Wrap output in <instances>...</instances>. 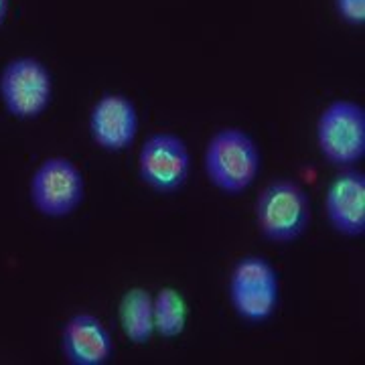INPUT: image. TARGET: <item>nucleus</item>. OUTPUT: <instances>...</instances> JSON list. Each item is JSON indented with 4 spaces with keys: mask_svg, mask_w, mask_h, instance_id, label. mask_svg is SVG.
Masks as SVG:
<instances>
[{
    "mask_svg": "<svg viewBox=\"0 0 365 365\" xmlns=\"http://www.w3.org/2000/svg\"><path fill=\"white\" fill-rule=\"evenodd\" d=\"M155 311V331L160 337H179L187 327V300L177 288H160L153 299Z\"/></svg>",
    "mask_w": 365,
    "mask_h": 365,
    "instance_id": "9b49d317",
    "label": "nucleus"
},
{
    "mask_svg": "<svg viewBox=\"0 0 365 365\" xmlns=\"http://www.w3.org/2000/svg\"><path fill=\"white\" fill-rule=\"evenodd\" d=\"M120 325L124 335L136 343L144 345L155 335V311H153V297L148 290L136 287L130 288L120 300Z\"/></svg>",
    "mask_w": 365,
    "mask_h": 365,
    "instance_id": "9d476101",
    "label": "nucleus"
},
{
    "mask_svg": "<svg viewBox=\"0 0 365 365\" xmlns=\"http://www.w3.org/2000/svg\"><path fill=\"white\" fill-rule=\"evenodd\" d=\"M61 353L71 365H104L114 355L112 333L93 314H73L61 331Z\"/></svg>",
    "mask_w": 365,
    "mask_h": 365,
    "instance_id": "6e6552de",
    "label": "nucleus"
},
{
    "mask_svg": "<svg viewBox=\"0 0 365 365\" xmlns=\"http://www.w3.org/2000/svg\"><path fill=\"white\" fill-rule=\"evenodd\" d=\"M90 132L93 143L108 153L126 150L138 132L136 108L122 93H104L91 108Z\"/></svg>",
    "mask_w": 365,
    "mask_h": 365,
    "instance_id": "0eeeda50",
    "label": "nucleus"
},
{
    "mask_svg": "<svg viewBox=\"0 0 365 365\" xmlns=\"http://www.w3.org/2000/svg\"><path fill=\"white\" fill-rule=\"evenodd\" d=\"M262 167L258 144L248 132L223 128L215 132L205 150V170L209 181L223 193L237 195L256 181Z\"/></svg>",
    "mask_w": 365,
    "mask_h": 365,
    "instance_id": "f257e3e1",
    "label": "nucleus"
},
{
    "mask_svg": "<svg viewBox=\"0 0 365 365\" xmlns=\"http://www.w3.org/2000/svg\"><path fill=\"white\" fill-rule=\"evenodd\" d=\"M0 98L11 116L19 120L39 118L53 98L49 69L35 57L9 61L0 73Z\"/></svg>",
    "mask_w": 365,
    "mask_h": 365,
    "instance_id": "20e7f679",
    "label": "nucleus"
},
{
    "mask_svg": "<svg viewBox=\"0 0 365 365\" xmlns=\"http://www.w3.org/2000/svg\"><path fill=\"white\" fill-rule=\"evenodd\" d=\"M339 16L349 25L365 23V0H335Z\"/></svg>",
    "mask_w": 365,
    "mask_h": 365,
    "instance_id": "4468645a",
    "label": "nucleus"
},
{
    "mask_svg": "<svg viewBox=\"0 0 365 365\" xmlns=\"http://www.w3.org/2000/svg\"><path fill=\"white\" fill-rule=\"evenodd\" d=\"M266 288H278V272L270 262L258 256H248L235 264L230 276V292H250Z\"/></svg>",
    "mask_w": 365,
    "mask_h": 365,
    "instance_id": "f8f14e48",
    "label": "nucleus"
},
{
    "mask_svg": "<svg viewBox=\"0 0 365 365\" xmlns=\"http://www.w3.org/2000/svg\"><path fill=\"white\" fill-rule=\"evenodd\" d=\"M325 209L335 232L349 237L365 234V175L345 170L327 191Z\"/></svg>",
    "mask_w": 365,
    "mask_h": 365,
    "instance_id": "1a4fd4ad",
    "label": "nucleus"
},
{
    "mask_svg": "<svg viewBox=\"0 0 365 365\" xmlns=\"http://www.w3.org/2000/svg\"><path fill=\"white\" fill-rule=\"evenodd\" d=\"M230 300L235 313L248 323L268 321L278 307V288L250 290V292H230Z\"/></svg>",
    "mask_w": 365,
    "mask_h": 365,
    "instance_id": "ddd939ff",
    "label": "nucleus"
},
{
    "mask_svg": "<svg viewBox=\"0 0 365 365\" xmlns=\"http://www.w3.org/2000/svg\"><path fill=\"white\" fill-rule=\"evenodd\" d=\"M86 181L81 170L63 157L43 160L31 179V203L45 217H67L81 205Z\"/></svg>",
    "mask_w": 365,
    "mask_h": 365,
    "instance_id": "39448f33",
    "label": "nucleus"
},
{
    "mask_svg": "<svg viewBox=\"0 0 365 365\" xmlns=\"http://www.w3.org/2000/svg\"><path fill=\"white\" fill-rule=\"evenodd\" d=\"M191 155L182 138L170 132L153 134L140 148L138 175L157 193H177L189 179Z\"/></svg>",
    "mask_w": 365,
    "mask_h": 365,
    "instance_id": "423d86ee",
    "label": "nucleus"
},
{
    "mask_svg": "<svg viewBox=\"0 0 365 365\" xmlns=\"http://www.w3.org/2000/svg\"><path fill=\"white\" fill-rule=\"evenodd\" d=\"M256 222L270 242H294L311 225V199L299 182L288 179L270 182L256 201Z\"/></svg>",
    "mask_w": 365,
    "mask_h": 365,
    "instance_id": "f03ea898",
    "label": "nucleus"
},
{
    "mask_svg": "<svg viewBox=\"0 0 365 365\" xmlns=\"http://www.w3.org/2000/svg\"><path fill=\"white\" fill-rule=\"evenodd\" d=\"M6 13H9V0H0V25L4 23Z\"/></svg>",
    "mask_w": 365,
    "mask_h": 365,
    "instance_id": "2eb2a0df",
    "label": "nucleus"
},
{
    "mask_svg": "<svg viewBox=\"0 0 365 365\" xmlns=\"http://www.w3.org/2000/svg\"><path fill=\"white\" fill-rule=\"evenodd\" d=\"M321 155L337 165L351 167L365 155V110L349 100L331 102L317 122Z\"/></svg>",
    "mask_w": 365,
    "mask_h": 365,
    "instance_id": "7ed1b4c3",
    "label": "nucleus"
}]
</instances>
